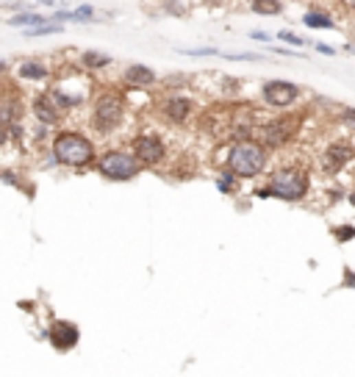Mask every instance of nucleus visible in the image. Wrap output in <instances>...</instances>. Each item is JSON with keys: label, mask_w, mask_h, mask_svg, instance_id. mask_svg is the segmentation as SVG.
<instances>
[{"label": "nucleus", "mask_w": 355, "mask_h": 377, "mask_svg": "<svg viewBox=\"0 0 355 377\" xmlns=\"http://www.w3.org/2000/svg\"><path fill=\"white\" fill-rule=\"evenodd\" d=\"M53 159L61 164V167H73V170H81V167H89L98 161V153H95V144L89 136L78 133V130H58L53 136Z\"/></svg>", "instance_id": "1"}, {"label": "nucleus", "mask_w": 355, "mask_h": 377, "mask_svg": "<svg viewBox=\"0 0 355 377\" xmlns=\"http://www.w3.org/2000/svg\"><path fill=\"white\" fill-rule=\"evenodd\" d=\"M308 172H303L300 167H280L269 175L266 186H261L255 194L261 200L266 197H277V200H286V203H297V200H306L308 197Z\"/></svg>", "instance_id": "2"}, {"label": "nucleus", "mask_w": 355, "mask_h": 377, "mask_svg": "<svg viewBox=\"0 0 355 377\" xmlns=\"http://www.w3.org/2000/svg\"><path fill=\"white\" fill-rule=\"evenodd\" d=\"M266 153H269V150L261 141H255V139H239V141L231 144L225 164H228L231 172H236L244 181L247 178H258L266 170V159H269Z\"/></svg>", "instance_id": "3"}, {"label": "nucleus", "mask_w": 355, "mask_h": 377, "mask_svg": "<svg viewBox=\"0 0 355 377\" xmlns=\"http://www.w3.org/2000/svg\"><path fill=\"white\" fill-rule=\"evenodd\" d=\"M95 167H98V172H100L103 178L117 181V183L133 181V178L139 175V170H141L139 159H136L133 153H128V150H106L103 156H98Z\"/></svg>", "instance_id": "4"}, {"label": "nucleus", "mask_w": 355, "mask_h": 377, "mask_svg": "<svg viewBox=\"0 0 355 377\" xmlns=\"http://www.w3.org/2000/svg\"><path fill=\"white\" fill-rule=\"evenodd\" d=\"M125 119V98L119 92H103L92 106V128L100 133H111Z\"/></svg>", "instance_id": "5"}, {"label": "nucleus", "mask_w": 355, "mask_h": 377, "mask_svg": "<svg viewBox=\"0 0 355 377\" xmlns=\"http://www.w3.org/2000/svg\"><path fill=\"white\" fill-rule=\"evenodd\" d=\"M130 147L141 167H159L167 159V144L159 133H139Z\"/></svg>", "instance_id": "6"}, {"label": "nucleus", "mask_w": 355, "mask_h": 377, "mask_svg": "<svg viewBox=\"0 0 355 377\" xmlns=\"http://www.w3.org/2000/svg\"><path fill=\"white\" fill-rule=\"evenodd\" d=\"M261 100L272 108H289L300 100V87L292 84V81H280V78L266 81L261 87Z\"/></svg>", "instance_id": "7"}, {"label": "nucleus", "mask_w": 355, "mask_h": 377, "mask_svg": "<svg viewBox=\"0 0 355 377\" xmlns=\"http://www.w3.org/2000/svg\"><path fill=\"white\" fill-rule=\"evenodd\" d=\"M258 136H261V144H264L266 150H280V147H286V144L292 141L295 125H292L286 117H277V119L264 122L261 130H258Z\"/></svg>", "instance_id": "8"}, {"label": "nucleus", "mask_w": 355, "mask_h": 377, "mask_svg": "<svg viewBox=\"0 0 355 377\" xmlns=\"http://www.w3.org/2000/svg\"><path fill=\"white\" fill-rule=\"evenodd\" d=\"M352 159H355V150L347 141H333L319 156V167L325 170V175H339Z\"/></svg>", "instance_id": "9"}, {"label": "nucleus", "mask_w": 355, "mask_h": 377, "mask_svg": "<svg viewBox=\"0 0 355 377\" xmlns=\"http://www.w3.org/2000/svg\"><path fill=\"white\" fill-rule=\"evenodd\" d=\"M47 341L58 352H67V350H73L81 341V330H78V325L67 322V319H53L50 328H47Z\"/></svg>", "instance_id": "10"}, {"label": "nucleus", "mask_w": 355, "mask_h": 377, "mask_svg": "<svg viewBox=\"0 0 355 377\" xmlns=\"http://www.w3.org/2000/svg\"><path fill=\"white\" fill-rule=\"evenodd\" d=\"M192 111H194V103L189 98H183V95H172V98H167L161 103V117L167 122H172V125H183L192 117Z\"/></svg>", "instance_id": "11"}, {"label": "nucleus", "mask_w": 355, "mask_h": 377, "mask_svg": "<svg viewBox=\"0 0 355 377\" xmlns=\"http://www.w3.org/2000/svg\"><path fill=\"white\" fill-rule=\"evenodd\" d=\"M31 108H34V117H36L42 125H58V122H61V108L56 106V100L50 98V92L36 95L34 103H31Z\"/></svg>", "instance_id": "12"}, {"label": "nucleus", "mask_w": 355, "mask_h": 377, "mask_svg": "<svg viewBox=\"0 0 355 377\" xmlns=\"http://www.w3.org/2000/svg\"><path fill=\"white\" fill-rule=\"evenodd\" d=\"M156 81H159V75L148 64H128V69H125V84L133 89H148Z\"/></svg>", "instance_id": "13"}, {"label": "nucleus", "mask_w": 355, "mask_h": 377, "mask_svg": "<svg viewBox=\"0 0 355 377\" xmlns=\"http://www.w3.org/2000/svg\"><path fill=\"white\" fill-rule=\"evenodd\" d=\"M17 75H20V81H45V78H50V67L45 61L25 58L17 67Z\"/></svg>", "instance_id": "14"}, {"label": "nucleus", "mask_w": 355, "mask_h": 377, "mask_svg": "<svg viewBox=\"0 0 355 377\" xmlns=\"http://www.w3.org/2000/svg\"><path fill=\"white\" fill-rule=\"evenodd\" d=\"M0 114H3V125L23 122V100L9 92V95L3 98V108H0Z\"/></svg>", "instance_id": "15"}, {"label": "nucleus", "mask_w": 355, "mask_h": 377, "mask_svg": "<svg viewBox=\"0 0 355 377\" xmlns=\"http://www.w3.org/2000/svg\"><path fill=\"white\" fill-rule=\"evenodd\" d=\"M303 23H306V28H311V31H328V28H333V17H330L328 12H319V9L306 12Z\"/></svg>", "instance_id": "16"}, {"label": "nucleus", "mask_w": 355, "mask_h": 377, "mask_svg": "<svg viewBox=\"0 0 355 377\" xmlns=\"http://www.w3.org/2000/svg\"><path fill=\"white\" fill-rule=\"evenodd\" d=\"M250 12L258 17H277L283 14V3L280 0H250Z\"/></svg>", "instance_id": "17"}, {"label": "nucleus", "mask_w": 355, "mask_h": 377, "mask_svg": "<svg viewBox=\"0 0 355 377\" xmlns=\"http://www.w3.org/2000/svg\"><path fill=\"white\" fill-rule=\"evenodd\" d=\"M42 23H47L42 14H36V12H17L14 17H9V25H14V28H34V25H42Z\"/></svg>", "instance_id": "18"}, {"label": "nucleus", "mask_w": 355, "mask_h": 377, "mask_svg": "<svg viewBox=\"0 0 355 377\" xmlns=\"http://www.w3.org/2000/svg\"><path fill=\"white\" fill-rule=\"evenodd\" d=\"M111 56H106V53H98V50H87L84 56H81V64L87 67V69H106V67H111Z\"/></svg>", "instance_id": "19"}, {"label": "nucleus", "mask_w": 355, "mask_h": 377, "mask_svg": "<svg viewBox=\"0 0 355 377\" xmlns=\"http://www.w3.org/2000/svg\"><path fill=\"white\" fill-rule=\"evenodd\" d=\"M217 189H220L222 194H233V192L239 189V175L231 172V170H222V172L217 175Z\"/></svg>", "instance_id": "20"}, {"label": "nucleus", "mask_w": 355, "mask_h": 377, "mask_svg": "<svg viewBox=\"0 0 355 377\" xmlns=\"http://www.w3.org/2000/svg\"><path fill=\"white\" fill-rule=\"evenodd\" d=\"M64 31V25H58V23H42V25H34V28H25L23 31V36H28V39H34V36H50V34H61Z\"/></svg>", "instance_id": "21"}, {"label": "nucleus", "mask_w": 355, "mask_h": 377, "mask_svg": "<svg viewBox=\"0 0 355 377\" xmlns=\"http://www.w3.org/2000/svg\"><path fill=\"white\" fill-rule=\"evenodd\" d=\"M92 17H95V9H92L89 3L78 6L76 12H67V23H87V20H92Z\"/></svg>", "instance_id": "22"}, {"label": "nucleus", "mask_w": 355, "mask_h": 377, "mask_svg": "<svg viewBox=\"0 0 355 377\" xmlns=\"http://www.w3.org/2000/svg\"><path fill=\"white\" fill-rule=\"evenodd\" d=\"M333 239L339 244H347L350 239H355V225H339V228H333Z\"/></svg>", "instance_id": "23"}, {"label": "nucleus", "mask_w": 355, "mask_h": 377, "mask_svg": "<svg viewBox=\"0 0 355 377\" xmlns=\"http://www.w3.org/2000/svg\"><path fill=\"white\" fill-rule=\"evenodd\" d=\"M277 39H280V42H289V45H295V47H303V45H306V39L297 36V34H292V31H280Z\"/></svg>", "instance_id": "24"}, {"label": "nucleus", "mask_w": 355, "mask_h": 377, "mask_svg": "<svg viewBox=\"0 0 355 377\" xmlns=\"http://www.w3.org/2000/svg\"><path fill=\"white\" fill-rule=\"evenodd\" d=\"M222 58H228V61H261L258 53H222Z\"/></svg>", "instance_id": "25"}, {"label": "nucleus", "mask_w": 355, "mask_h": 377, "mask_svg": "<svg viewBox=\"0 0 355 377\" xmlns=\"http://www.w3.org/2000/svg\"><path fill=\"white\" fill-rule=\"evenodd\" d=\"M339 119H341V122H344L350 130H355V108H341Z\"/></svg>", "instance_id": "26"}, {"label": "nucleus", "mask_w": 355, "mask_h": 377, "mask_svg": "<svg viewBox=\"0 0 355 377\" xmlns=\"http://www.w3.org/2000/svg\"><path fill=\"white\" fill-rule=\"evenodd\" d=\"M341 288H355V272L350 266H344V280H341Z\"/></svg>", "instance_id": "27"}, {"label": "nucleus", "mask_w": 355, "mask_h": 377, "mask_svg": "<svg viewBox=\"0 0 355 377\" xmlns=\"http://www.w3.org/2000/svg\"><path fill=\"white\" fill-rule=\"evenodd\" d=\"M36 3H42V6H47V9H67V3H69V0H36Z\"/></svg>", "instance_id": "28"}, {"label": "nucleus", "mask_w": 355, "mask_h": 377, "mask_svg": "<svg viewBox=\"0 0 355 377\" xmlns=\"http://www.w3.org/2000/svg\"><path fill=\"white\" fill-rule=\"evenodd\" d=\"M0 178H3L6 186H20V181H17V175L12 170H3V175H0Z\"/></svg>", "instance_id": "29"}, {"label": "nucleus", "mask_w": 355, "mask_h": 377, "mask_svg": "<svg viewBox=\"0 0 355 377\" xmlns=\"http://www.w3.org/2000/svg\"><path fill=\"white\" fill-rule=\"evenodd\" d=\"M314 50H317V53H322V56H336V47H330V45H325V42H317V45H314Z\"/></svg>", "instance_id": "30"}, {"label": "nucleus", "mask_w": 355, "mask_h": 377, "mask_svg": "<svg viewBox=\"0 0 355 377\" xmlns=\"http://www.w3.org/2000/svg\"><path fill=\"white\" fill-rule=\"evenodd\" d=\"M250 39H255V42H266V45L272 42V36H269V34H264V31H253V34H250Z\"/></svg>", "instance_id": "31"}, {"label": "nucleus", "mask_w": 355, "mask_h": 377, "mask_svg": "<svg viewBox=\"0 0 355 377\" xmlns=\"http://www.w3.org/2000/svg\"><path fill=\"white\" fill-rule=\"evenodd\" d=\"M344 50H347V53H352V56H355V45H344Z\"/></svg>", "instance_id": "32"}, {"label": "nucleus", "mask_w": 355, "mask_h": 377, "mask_svg": "<svg viewBox=\"0 0 355 377\" xmlns=\"http://www.w3.org/2000/svg\"><path fill=\"white\" fill-rule=\"evenodd\" d=\"M347 200H350V205H355V189L350 192V197H347Z\"/></svg>", "instance_id": "33"}, {"label": "nucleus", "mask_w": 355, "mask_h": 377, "mask_svg": "<svg viewBox=\"0 0 355 377\" xmlns=\"http://www.w3.org/2000/svg\"><path fill=\"white\" fill-rule=\"evenodd\" d=\"M344 3H347L350 9H355V0H344Z\"/></svg>", "instance_id": "34"}]
</instances>
